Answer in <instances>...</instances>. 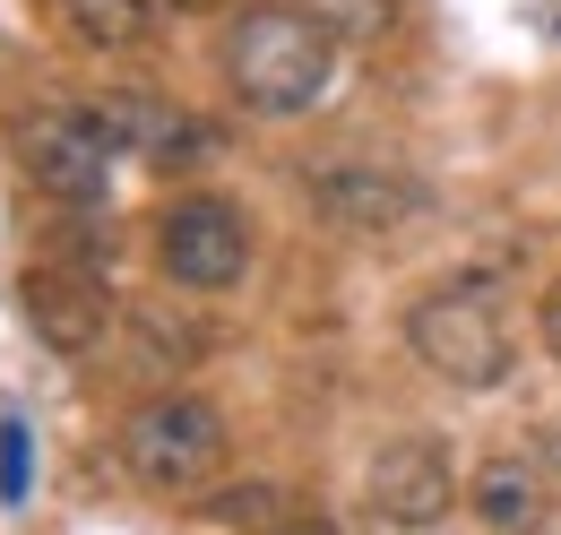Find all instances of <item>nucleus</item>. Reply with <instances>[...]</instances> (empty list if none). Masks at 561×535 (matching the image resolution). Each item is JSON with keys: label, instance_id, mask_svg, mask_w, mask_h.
<instances>
[{"label": "nucleus", "instance_id": "nucleus-7", "mask_svg": "<svg viewBox=\"0 0 561 535\" xmlns=\"http://www.w3.org/2000/svg\"><path fill=\"white\" fill-rule=\"evenodd\" d=\"M26 320L53 354H95L113 329V294H104V260H44L26 268Z\"/></svg>", "mask_w": 561, "mask_h": 535}, {"label": "nucleus", "instance_id": "nucleus-17", "mask_svg": "<svg viewBox=\"0 0 561 535\" xmlns=\"http://www.w3.org/2000/svg\"><path fill=\"white\" fill-rule=\"evenodd\" d=\"M277 535H346V527H329V519H285Z\"/></svg>", "mask_w": 561, "mask_h": 535}, {"label": "nucleus", "instance_id": "nucleus-5", "mask_svg": "<svg viewBox=\"0 0 561 535\" xmlns=\"http://www.w3.org/2000/svg\"><path fill=\"white\" fill-rule=\"evenodd\" d=\"M18 156H26L35 191H53L61 207H104L113 164H122V147L104 138V122H95L87 104H44V113H26V122H18Z\"/></svg>", "mask_w": 561, "mask_h": 535}, {"label": "nucleus", "instance_id": "nucleus-8", "mask_svg": "<svg viewBox=\"0 0 561 535\" xmlns=\"http://www.w3.org/2000/svg\"><path fill=\"white\" fill-rule=\"evenodd\" d=\"M311 216L337 225V234L380 242V234H407L423 216V182L380 173V164H329V173H311Z\"/></svg>", "mask_w": 561, "mask_h": 535}, {"label": "nucleus", "instance_id": "nucleus-6", "mask_svg": "<svg viewBox=\"0 0 561 535\" xmlns=\"http://www.w3.org/2000/svg\"><path fill=\"white\" fill-rule=\"evenodd\" d=\"M467 483H458V467H449V449L440 441H423V432H407V441H380L371 449V467H363V501H371V519L398 535L432 527V519H449V501H458Z\"/></svg>", "mask_w": 561, "mask_h": 535}, {"label": "nucleus", "instance_id": "nucleus-2", "mask_svg": "<svg viewBox=\"0 0 561 535\" xmlns=\"http://www.w3.org/2000/svg\"><path fill=\"white\" fill-rule=\"evenodd\" d=\"M407 345H415L423 372L449 380V389H501L510 363H518L492 276H449V285H432L415 311H407Z\"/></svg>", "mask_w": 561, "mask_h": 535}, {"label": "nucleus", "instance_id": "nucleus-9", "mask_svg": "<svg viewBox=\"0 0 561 535\" xmlns=\"http://www.w3.org/2000/svg\"><path fill=\"white\" fill-rule=\"evenodd\" d=\"M104 138L122 147V156H147L156 173H191V164H208L216 156V122L199 113H182V104H156V95H104V104H87Z\"/></svg>", "mask_w": 561, "mask_h": 535}, {"label": "nucleus", "instance_id": "nucleus-4", "mask_svg": "<svg viewBox=\"0 0 561 535\" xmlns=\"http://www.w3.org/2000/svg\"><path fill=\"white\" fill-rule=\"evenodd\" d=\"M156 268H164L182 294H233V285L251 276V225H242V207L216 200V191L173 200L164 225H156Z\"/></svg>", "mask_w": 561, "mask_h": 535}, {"label": "nucleus", "instance_id": "nucleus-3", "mask_svg": "<svg viewBox=\"0 0 561 535\" xmlns=\"http://www.w3.org/2000/svg\"><path fill=\"white\" fill-rule=\"evenodd\" d=\"M122 467L147 492H208L225 467V414L191 389H156V398L122 423Z\"/></svg>", "mask_w": 561, "mask_h": 535}, {"label": "nucleus", "instance_id": "nucleus-10", "mask_svg": "<svg viewBox=\"0 0 561 535\" xmlns=\"http://www.w3.org/2000/svg\"><path fill=\"white\" fill-rule=\"evenodd\" d=\"M467 510L484 519L492 535H536L553 519V483L536 458H518V449H492L484 467L467 475Z\"/></svg>", "mask_w": 561, "mask_h": 535}, {"label": "nucleus", "instance_id": "nucleus-18", "mask_svg": "<svg viewBox=\"0 0 561 535\" xmlns=\"http://www.w3.org/2000/svg\"><path fill=\"white\" fill-rule=\"evenodd\" d=\"M173 9H182V18H208V9H225V0H173Z\"/></svg>", "mask_w": 561, "mask_h": 535}, {"label": "nucleus", "instance_id": "nucleus-15", "mask_svg": "<svg viewBox=\"0 0 561 535\" xmlns=\"http://www.w3.org/2000/svg\"><path fill=\"white\" fill-rule=\"evenodd\" d=\"M0 501H26V423H0Z\"/></svg>", "mask_w": 561, "mask_h": 535}, {"label": "nucleus", "instance_id": "nucleus-16", "mask_svg": "<svg viewBox=\"0 0 561 535\" xmlns=\"http://www.w3.org/2000/svg\"><path fill=\"white\" fill-rule=\"evenodd\" d=\"M536 337H545V354L561 363V276L545 285V303H536Z\"/></svg>", "mask_w": 561, "mask_h": 535}, {"label": "nucleus", "instance_id": "nucleus-14", "mask_svg": "<svg viewBox=\"0 0 561 535\" xmlns=\"http://www.w3.org/2000/svg\"><path fill=\"white\" fill-rule=\"evenodd\" d=\"M130 337H139V363H156V372H164V363H191V354H199V337H191V329H173V337H164V320H156V311H130Z\"/></svg>", "mask_w": 561, "mask_h": 535}, {"label": "nucleus", "instance_id": "nucleus-13", "mask_svg": "<svg viewBox=\"0 0 561 535\" xmlns=\"http://www.w3.org/2000/svg\"><path fill=\"white\" fill-rule=\"evenodd\" d=\"M208 519H216V527H268V535H277L285 527V519H277V483H260V475H251L242 492H216Z\"/></svg>", "mask_w": 561, "mask_h": 535}, {"label": "nucleus", "instance_id": "nucleus-12", "mask_svg": "<svg viewBox=\"0 0 561 535\" xmlns=\"http://www.w3.org/2000/svg\"><path fill=\"white\" fill-rule=\"evenodd\" d=\"M285 9H302V18L329 26L337 44H380V35L398 26V0H285Z\"/></svg>", "mask_w": 561, "mask_h": 535}, {"label": "nucleus", "instance_id": "nucleus-1", "mask_svg": "<svg viewBox=\"0 0 561 535\" xmlns=\"http://www.w3.org/2000/svg\"><path fill=\"white\" fill-rule=\"evenodd\" d=\"M337 53H346V44H337L329 26H311L302 9H285V0L242 9V18L225 26V44H216L225 87H233L242 113H260V122H294V113L329 104V87H337Z\"/></svg>", "mask_w": 561, "mask_h": 535}, {"label": "nucleus", "instance_id": "nucleus-11", "mask_svg": "<svg viewBox=\"0 0 561 535\" xmlns=\"http://www.w3.org/2000/svg\"><path fill=\"white\" fill-rule=\"evenodd\" d=\"M53 26L70 35L78 53L113 61V53H139L156 35V0H53Z\"/></svg>", "mask_w": 561, "mask_h": 535}]
</instances>
